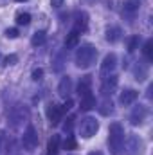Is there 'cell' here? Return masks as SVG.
<instances>
[{"mask_svg":"<svg viewBox=\"0 0 153 155\" xmlns=\"http://www.w3.org/2000/svg\"><path fill=\"white\" fill-rule=\"evenodd\" d=\"M86 29H88V15L86 13H76L74 29L72 31H76L77 35H81V33H86Z\"/></svg>","mask_w":153,"mask_h":155,"instance_id":"cell-10","label":"cell"},{"mask_svg":"<svg viewBox=\"0 0 153 155\" xmlns=\"http://www.w3.org/2000/svg\"><path fill=\"white\" fill-rule=\"evenodd\" d=\"M88 92H92V76H83L79 79V85H77V94L81 97Z\"/></svg>","mask_w":153,"mask_h":155,"instance_id":"cell-13","label":"cell"},{"mask_svg":"<svg viewBox=\"0 0 153 155\" xmlns=\"http://www.w3.org/2000/svg\"><path fill=\"white\" fill-rule=\"evenodd\" d=\"M142 52H144L148 61H153V40H146V43L142 47Z\"/></svg>","mask_w":153,"mask_h":155,"instance_id":"cell-22","label":"cell"},{"mask_svg":"<svg viewBox=\"0 0 153 155\" xmlns=\"http://www.w3.org/2000/svg\"><path fill=\"white\" fill-rule=\"evenodd\" d=\"M96 58H97V49L94 45H90V43H85L76 51V67L88 69V67L94 65Z\"/></svg>","mask_w":153,"mask_h":155,"instance_id":"cell-1","label":"cell"},{"mask_svg":"<svg viewBox=\"0 0 153 155\" xmlns=\"http://www.w3.org/2000/svg\"><path fill=\"white\" fill-rule=\"evenodd\" d=\"M76 146H77L76 139H74L72 135H67V139H65V143H63V148H65L67 152H72V150H76Z\"/></svg>","mask_w":153,"mask_h":155,"instance_id":"cell-24","label":"cell"},{"mask_svg":"<svg viewBox=\"0 0 153 155\" xmlns=\"http://www.w3.org/2000/svg\"><path fill=\"white\" fill-rule=\"evenodd\" d=\"M124 150V153L121 155H139L141 153V139L137 137V135H128V139H124V143H122V148H121V152Z\"/></svg>","mask_w":153,"mask_h":155,"instance_id":"cell-5","label":"cell"},{"mask_svg":"<svg viewBox=\"0 0 153 155\" xmlns=\"http://www.w3.org/2000/svg\"><path fill=\"white\" fill-rule=\"evenodd\" d=\"M139 45V36H130L128 38V52H133Z\"/></svg>","mask_w":153,"mask_h":155,"instance_id":"cell-27","label":"cell"},{"mask_svg":"<svg viewBox=\"0 0 153 155\" xmlns=\"http://www.w3.org/2000/svg\"><path fill=\"white\" fill-rule=\"evenodd\" d=\"M79 107H81V110H85V112L96 108V97H94V94L88 92V94L81 96V103H79Z\"/></svg>","mask_w":153,"mask_h":155,"instance_id":"cell-15","label":"cell"},{"mask_svg":"<svg viewBox=\"0 0 153 155\" xmlns=\"http://www.w3.org/2000/svg\"><path fill=\"white\" fill-rule=\"evenodd\" d=\"M115 65H117V56H115L114 52L106 54L105 60H103V63H101V76L105 78V76H108V74H114Z\"/></svg>","mask_w":153,"mask_h":155,"instance_id":"cell-7","label":"cell"},{"mask_svg":"<svg viewBox=\"0 0 153 155\" xmlns=\"http://www.w3.org/2000/svg\"><path fill=\"white\" fill-rule=\"evenodd\" d=\"M139 7H141V2H139V0H124V4H122V13H124V16L133 18L135 13L139 11Z\"/></svg>","mask_w":153,"mask_h":155,"instance_id":"cell-12","label":"cell"},{"mask_svg":"<svg viewBox=\"0 0 153 155\" xmlns=\"http://www.w3.org/2000/svg\"><path fill=\"white\" fill-rule=\"evenodd\" d=\"M117 85H119V78L115 74H108V76L103 78V83H101V94L103 97H110L117 90Z\"/></svg>","mask_w":153,"mask_h":155,"instance_id":"cell-6","label":"cell"},{"mask_svg":"<svg viewBox=\"0 0 153 155\" xmlns=\"http://www.w3.org/2000/svg\"><path fill=\"white\" fill-rule=\"evenodd\" d=\"M105 38H106V41H110V43L119 41V40H121V29H119V27H108Z\"/></svg>","mask_w":153,"mask_h":155,"instance_id":"cell-17","label":"cell"},{"mask_svg":"<svg viewBox=\"0 0 153 155\" xmlns=\"http://www.w3.org/2000/svg\"><path fill=\"white\" fill-rule=\"evenodd\" d=\"M47 117H49V123H50L52 126L60 124V121H61V117H63V108L58 107V105H54V103H50V105L47 107Z\"/></svg>","mask_w":153,"mask_h":155,"instance_id":"cell-8","label":"cell"},{"mask_svg":"<svg viewBox=\"0 0 153 155\" xmlns=\"http://www.w3.org/2000/svg\"><path fill=\"white\" fill-rule=\"evenodd\" d=\"M22 146L27 152H34L36 150V146H38V134H36V130H34L33 124H29L27 130L24 132V135H22Z\"/></svg>","mask_w":153,"mask_h":155,"instance_id":"cell-4","label":"cell"},{"mask_svg":"<svg viewBox=\"0 0 153 155\" xmlns=\"http://www.w3.org/2000/svg\"><path fill=\"white\" fill-rule=\"evenodd\" d=\"M60 152V135L54 134L50 139H49V144H47V155H58Z\"/></svg>","mask_w":153,"mask_h":155,"instance_id":"cell-16","label":"cell"},{"mask_svg":"<svg viewBox=\"0 0 153 155\" xmlns=\"http://www.w3.org/2000/svg\"><path fill=\"white\" fill-rule=\"evenodd\" d=\"M72 107H74V101H72V99L69 97V99H67V103H65V105H63L61 108H63V112H65V110H70Z\"/></svg>","mask_w":153,"mask_h":155,"instance_id":"cell-30","label":"cell"},{"mask_svg":"<svg viewBox=\"0 0 153 155\" xmlns=\"http://www.w3.org/2000/svg\"><path fill=\"white\" fill-rule=\"evenodd\" d=\"M77 41H79V35H77L76 31H70L67 35V38H65V47L67 49H74L77 45Z\"/></svg>","mask_w":153,"mask_h":155,"instance_id":"cell-19","label":"cell"},{"mask_svg":"<svg viewBox=\"0 0 153 155\" xmlns=\"http://www.w3.org/2000/svg\"><path fill=\"white\" fill-rule=\"evenodd\" d=\"M5 36H7V38H16V36H18V29H15V27H13V29H7V31H5Z\"/></svg>","mask_w":153,"mask_h":155,"instance_id":"cell-29","label":"cell"},{"mask_svg":"<svg viewBox=\"0 0 153 155\" xmlns=\"http://www.w3.org/2000/svg\"><path fill=\"white\" fill-rule=\"evenodd\" d=\"M70 92H72V79L69 76H65L60 81V85H58V94H60L63 99H69V97H70Z\"/></svg>","mask_w":153,"mask_h":155,"instance_id":"cell-11","label":"cell"},{"mask_svg":"<svg viewBox=\"0 0 153 155\" xmlns=\"http://www.w3.org/2000/svg\"><path fill=\"white\" fill-rule=\"evenodd\" d=\"M148 116V108L144 107V105H139V107H135L133 110H132V114H130V123L133 124V126H139L144 119Z\"/></svg>","mask_w":153,"mask_h":155,"instance_id":"cell-9","label":"cell"},{"mask_svg":"<svg viewBox=\"0 0 153 155\" xmlns=\"http://www.w3.org/2000/svg\"><path fill=\"white\" fill-rule=\"evenodd\" d=\"M41 76H43V69H34V71H33V79H34V81L41 79Z\"/></svg>","mask_w":153,"mask_h":155,"instance_id":"cell-28","label":"cell"},{"mask_svg":"<svg viewBox=\"0 0 153 155\" xmlns=\"http://www.w3.org/2000/svg\"><path fill=\"white\" fill-rule=\"evenodd\" d=\"M112 110H114L112 99H110V97H105L103 103H101V107H99V112H101L103 116H108V114H112Z\"/></svg>","mask_w":153,"mask_h":155,"instance_id":"cell-20","label":"cell"},{"mask_svg":"<svg viewBox=\"0 0 153 155\" xmlns=\"http://www.w3.org/2000/svg\"><path fill=\"white\" fill-rule=\"evenodd\" d=\"M124 143V130L121 123H112L108 130V148L112 155H121V148Z\"/></svg>","mask_w":153,"mask_h":155,"instance_id":"cell-2","label":"cell"},{"mask_svg":"<svg viewBox=\"0 0 153 155\" xmlns=\"http://www.w3.org/2000/svg\"><path fill=\"white\" fill-rule=\"evenodd\" d=\"M52 2V7H61L63 5V0H50Z\"/></svg>","mask_w":153,"mask_h":155,"instance_id":"cell-31","label":"cell"},{"mask_svg":"<svg viewBox=\"0 0 153 155\" xmlns=\"http://www.w3.org/2000/svg\"><path fill=\"white\" fill-rule=\"evenodd\" d=\"M4 143H5V135L0 132V150H2V144H4Z\"/></svg>","mask_w":153,"mask_h":155,"instance_id":"cell-32","label":"cell"},{"mask_svg":"<svg viewBox=\"0 0 153 155\" xmlns=\"http://www.w3.org/2000/svg\"><path fill=\"white\" fill-rule=\"evenodd\" d=\"M45 40H47L45 33H43V31H36V33L33 35V38H31V43H33L34 47H38V45H43V43H45Z\"/></svg>","mask_w":153,"mask_h":155,"instance_id":"cell-21","label":"cell"},{"mask_svg":"<svg viewBox=\"0 0 153 155\" xmlns=\"http://www.w3.org/2000/svg\"><path fill=\"white\" fill-rule=\"evenodd\" d=\"M16 2H27V0H16Z\"/></svg>","mask_w":153,"mask_h":155,"instance_id":"cell-35","label":"cell"},{"mask_svg":"<svg viewBox=\"0 0 153 155\" xmlns=\"http://www.w3.org/2000/svg\"><path fill=\"white\" fill-rule=\"evenodd\" d=\"M81 2H85V4H94L96 0H81Z\"/></svg>","mask_w":153,"mask_h":155,"instance_id":"cell-33","label":"cell"},{"mask_svg":"<svg viewBox=\"0 0 153 155\" xmlns=\"http://www.w3.org/2000/svg\"><path fill=\"white\" fill-rule=\"evenodd\" d=\"M146 76H148V65L146 63H137L135 65V79L142 81V79H146Z\"/></svg>","mask_w":153,"mask_h":155,"instance_id":"cell-18","label":"cell"},{"mask_svg":"<svg viewBox=\"0 0 153 155\" xmlns=\"http://www.w3.org/2000/svg\"><path fill=\"white\" fill-rule=\"evenodd\" d=\"M72 128H74V116L67 117V121H65V124H63V132L70 135V134H72Z\"/></svg>","mask_w":153,"mask_h":155,"instance_id":"cell-25","label":"cell"},{"mask_svg":"<svg viewBox=\"0 0 153 155\" xmlns=\"http://www.w3.org/2000/svg\"><path fill=\"white\" fill-rule=\"evenodd\" d=\"M88 155H103L101 152H92V153H88Z\"/></svg>","mask_w":153,"mask_h":155,"instance_id":"cell-34","label":"cell"},{"mask_svg":"<svg viewBox=\"0 0 153 155\" xmlns=\"http://www.w3.org/2000/svg\"><path fill=\"white\" fill-rule=\"evenodd\" d=\"M31 22V15L29 13H18L16 15V24L18 25H29Z\"/></svg>","mask_w":153,"mask_h":155,"instance_id":"cell-23","label":"cell"},{"mask_svg":"<svg viewBox=\"0 0 153 155\" xmlns=\"http://www.w3.org/2000/svg\"><path fill=\"white\" fill-rule=\"evenodd\" d=\"M16 61H18V56H16V54H9V56H5V58L2 60V65L7 67V65H15Z\"/></svg>","mask_w":153,"mask_h":155,"instance_id":"cell-26","label":"cell"},{"mask_svg":"<svg viewBox=\"0 0 153 155\" xmlns=\"http://www.w3.org/2000/svg\"><path fill=\"white\" fill-rule=\"evenodd\" d=\"M137 97H139V92H137L135 88H126V90L121 94L119 101H121L122 105H126V107H128V105H132V103H133Z\"/></svg>","mask_w":153,"mask_h":155,"instance_id":"cell-14","label":"cell"},{"mask_svg":"<svg viewBox=\"0 0 153 155\" xmlns=\"http://www.w3.org/2000/svg\"><path fill=\"white\" fill-rule=\"evenodd\" d=\"M97 130H99V123H97L96 117H85V119H81V123H79V134H81V137L90 139V137H94L97 134Z\"/></svg>","mask_w":153,"mask_h":155,"instance_id":"cell-3","label":"cell"}]
</instances>
